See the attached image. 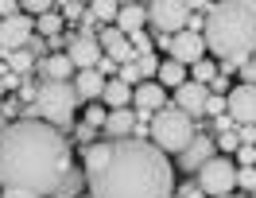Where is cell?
Here are the masks:
<instances>
[{"instance_id": "1", "label": "cell", "mask_w": 256, "mask_h": 198, "mask_svg": "<svg viewBox=\"0 0 256 198\" xmlns=\"http://www.w3.org/2000/svg\"><path fill=\"white\" fill-rule=\"evenodd\" d=\"M70 171V144L62 128L47 124L43 116H16L0 128V182L24 186L35 194H54L62 175Z\"/></svg>"}, {"instance_id": "2", "label": "cell", "mask_w": 256, "mask_h": 198, "mask_svg": "<svg viewBox=\"0 0 256 198\" xmlns=\"http://www.w3.org/2000/svg\"><path fill=\"white\" fill-rule=\"evenodd\" d=\"M94 198H171L175 194V167L167 152L140 136L112 140L105 167L90 175Z\"/></svg>"}, {"instance_id": "3", "label": "cell", "mask_w": 256, "mask_h": 198, "mask_svg": "<svg viewBox=\"0 0 256 198\" xmlns=\"http://www.w3.org/2000/svg\"><path fill=\"white\" fill-rule=\"evenodd\" d=\"M206 50H214L222 62H248L256 54V0H218L206 8L202 24Z\"/></svg>"}, {"instance_id": "4", "label": "cell", "mask_w": 256, "mask_h": 198, "mask_svg": "<svg viewBox=\"0 0 256 198\" xmlns=\"http://www.w3.org/2000/svg\"><path fill=\"white\" fill-rule=\"evenodd\" d=\"M74 109H78L74 82H50L47 78L43 86H35V101H32V109H28V116H43L54 128H70Z\"/></svg>"}, {"instance_id": "5", "label": "cell", "mask_w": 256, "mask_h": 198, "mask_svg": "<svg viewBox=\"0 0 256 198\" xmlns=\"http://www.w3.org/2000/svg\"><path fill=\"white\" fill-rule=\"evenodd\" d=\"M198 124H194L190 113H182V109H160V113H152V144L163 152H182L190 144L194 136H198Z\"/></svg>"}, {"instance_id": "6", "label": "cell", "mask_w": 256, "mask_h": 198, "mask_svg": "<svg viewBox=\"0 0 256 198\" xmlns=\"http://www.w3.org/2000/svg\"><path fill=\"white\" fill-rule=\"evenodd\" d=\"M198 186L206 190V198L233 194V186H237V164L229 156H210L206 164L198 167Z\"/></svg>"}, {"instance_id": "7", "label": "cell", "mask_w": 256, "mask_h": 198, "mask_svg": "<svg viewBox=\"0 0 256 198\" xmlns=\"http://www.w3.org/2000/svg\"><path fill=\"white\" fill-rule=\"evenodd\" d=\"M148 24H156V32H182L190 24V8L186 0H152L148 4Z\"/></svg>"}, {"instance_id": "8", "label": "cell", "mask_w": 256, "mask_h": 198, "mask_svg": "<svg viewBox=\"0 0 256 198\" xmlns=\"http://www.w3.org/2000/svg\"><path fill=\"white\" fill-rule=\"evenodd\" d=\"M32 32H35V16L28 12H16V16H4L0 20V50H20L32 43Z\"/></svg>"}, {"instance_id": "9", "label": "cell", "mask_w": 256, "mask_h": 198, "mask_svg": "<svg viewBox=\"0 0 256 198\" xmlns=\"http://www.w3.org/2000/svg\"><path fill=\"white\" fill-rule=\"evenodd\" d=\"M225 113L237 124H256V86H248V82L233 86L225 94Z\"/></svg>"}, {"instance_id": "10", "label": "cell", "mask_w": 256, "mask_h": 198, "mask_svg": "<svg viewBox=\"0 0 256 198\" xmlns=\"http://www.w3.org/2000/svg\"><path fill=\"white\" fill-rule=\"evenodd\" d=\"M167 47H171V58H175V62L194 66L202 54H206V39H202V32H194V28H190V32L182 28V32L171 35V43H167Z\"/></svg>"}, {"instance_id": "11", "label": "cell", "mask_w": 256, "mask_h": 198, "mask_svg": "<svg viewBox=\"0 0 256 198\" xmlns=\"http://www.w3.org/2000/svg\"><path fill=\"white\" fill-rule=\"evenodd\" d=\"M66 54H70V62L78 66V70H90V66L101 62V39H97L94 32H78L70 43H66Z\"/></svg>"}, {"instance_id": "12", "label": "cell", "mask_w": 256, "mask_h": 198, "mask_svg": "<svg viewBox=\"0 0 256 198\" xmlns=\"http://www.w3.org/2000/svg\"><path fill=\"white\" fill-rule=\"evenodd\" d=\"M132 105H136L140 113H160L163 105H167V86L152 82V78L136 82V90H132Z\"/></svg>"}, {"instance_id": "13", "label": "cell", "mask_w": 256, "mask_h": 198, "mask_svg": "<svg viewBox=\"0 0 256 198\" xmlns=\"http://www.w3.org/2000/svg\"><path fill=\"white\" fill-rule=\"evenodd\" d=\"M175 105L182 109V113H190V116H202V109H206V98H210V86L206 82H182L175 86Z\"/></svg>"}, {"instance_id": "14", "label": "cell", "mask_w": 256, "mask_h": 198, "mask_svg": "<svg viewBox=\"0 0 256 198\" xmlns=\"http://www.w3.org/2000/svg\"><path fill=\"white\" fill-rule=\"evenodd\" d=\"M97 39H101V50H105L109 58H116V62H132V58H136V54H132V39H128L120 28H105Z\"/></svg>"}, {"instance_id": "15", "label": "cell", "mask_w": 256, "mask_h": 198, "mask_svg": "<svg viewBox=\"0 0 256 198\" xmlns=\"http://www.w3.org/2000/svg\"><path fill=\"white\" fill-rule=\"evenodd\" d=\"M105 74L97 70V66H90V70H78V78H74V90H78V101H101V94H105Z\"/></svg>"}, {"instance_id": "16", "label": "cell", "mask_w": 256, "mask_h": 198, "mask_svg": "<svg viewBox=\"0 0 256 198\" xmlns=\"http://www.w3.org/2000/svg\"><path fill=\"white\" fill-rule=\"evenodd\" d=\"M101 128L109 132L112 140H120V136H132V128H136V113H132V109H109V116H105V124H101Z\"/></svg>"}, {"instance_id": "17", "label": "cell", "mask_w": 256, "mask_h": 198, "mask_svg": "<svg viewBox=\"0 0 256 198\" xmlns=\"http://www.w3.org/2000/svg\"><path fill=\"white\" fill-rule=\"evenodd\" d=\"M210 156H214V144H210V140H202V136H194L190 144L182 148V160H178V164L186 167V171H198V167L206 164Z\"/></svg>"}, {"instance_id": "18", "label": "cell", "mask_w": 256, "mask_h": 198, "mask_svg": "<svg viewBox=\"0 0 256 198\" xmlns=\"http://www.w3.org/2000/svg\"><path fill=\"white\" fill-rule=\"evenodd\" d=\"M148 24V8H140V4H120V12H116V28L120 32H144Z\"/></svg>"}, {"instance_id": "19", "label": "cell", "mask_w": 256, "mask_h": 198, "mask_svg": "<svg viewBox=\"0 0 256 198\" xmlns=\"http://www.w3.org/2000/svg\"><path fill=\"white\" fill-rule=\"evenodd\" d=\"M39 66H43V74H47L50 82H70V74L78 70V66L70 62V54H47Z\"/></svg>"}, {"instance_id": "20", "label": "cell", "mask_w": 256, "mask_h": 198, "mask_svg": "<svg viewBox=\"0 0 256 198\" xmlns=\"http://www.w3.org/2000/svg\"><path fill=\"white\" fill-rule=\"evenodd\" d=\"M101 101H105L109 109H124L128 101H132V86H128L124 78H109V82H105V94H101Z\"/></svg>"}, {"instance_id": "21", "label": "cell", "mask_w": 256, "mask_h": 198, "mask_svg": "<svg viewBox=\"0 0 256 198\" xmlns=\"http://www.w3.org/2000/svg\"><path fill=\"white\" fill-rule=\"evenodd\" d=\"M109 148H112V144H90V148L82 152V160H86V179H90V175H97V171L105 167V160H109Z\"/></svg>"}, {"instance_id": "22", "label": "cell", "mask_w": 256, "mask_h": 198, "mask_svg": "<svg viewBox=\"0 0 256 198\" xmlns=\"http://www.w3.org/2000/svg\"><path fill=\"white\" fill-rule=\"evenodd\" d=\"M156 74H160V82L167 86V90H175V86H182V82H186V66H182V62H175V58L160 62V70H156Z\"/></svg>"}, {"instance_id": "23", "label": "cell", "mask_w": 256, "mask_h": 198, "mask_svg": "<svg viewBox=\"0 0 256 198\" xmlns=\"http://www.w3.org/2000/svg\"><path fill=\"white\" fill-rule=\"evenodd\" d=\"M116 12H120V0H90V20L116 24Z\"/></svg>"}, {"instance_id": "24", "label": "cell", "mask_w": 256, "mask_h": 198, "mask_svg": "<svg viewBox=\"0 0 256 198\" xmlns=\"http://www.w3.org/2000/svg\"><path fill=\"white\" fill-rule=\"evenodd\" d=\"M62 24H66V20L58 16V12H43V16H35V32H43V35L54 39V35L62 32Z\"/></svg>"}, {"instance_id": "25", "label": "cell", "mask_w": 256, "mask_h": 198, "mask_svg": "<svg viewBox=\"0 0 256 198\" xmlns=\"http://www.w3.org/2000/svg\"><path fill=\"white\" fill-rule=\"evenodd\" d=\"M8 54H12V66H16L20 74H28V70H32V62H35V50H32V47H20V50H8Z\"/></svg>"}, {"instance_id": "26", "label": "cell", "mask_w": 256, "mask_h": 198, "mask_svg": "<svg viewBox=\"0 0 256 198\" xmlns=\"http://www.w3.org/2000/svg\"><path fill=\"white\" fill-rule=\"evenodd\" d=\"M136 70H140V78H156V70H160V58H156L152 50H144V54L136 58Z\"/></svg>"}, {"instance_id": "27", "label": "cell", "mask_w": 256, "mask_h": 198, "mask_svg": "<svg viewBox=\"0 0 256 198\" xmlns=\"http://www.w3.org/2000/svg\"><path fill=\"white\" fill-rule=\"evenodd\" d=\"M190 70H194V82H214V78H218V66L206 62V58H198Z\"/></svg>"}, {"instance_id": "28", "label": "cell", "mask_w": 256, "mask_h": 198, "mask_svg": "<svg viewBox=\"0 0 256 198\" xmlns=\"http://www.w3.org/2000/svg\"><path fill=\"white\" fill-rule=\"evenodd\" d=\"M54 194H58V198H74V194H78V171H66Z\"/></svg>"}, {"instance_id": "29", "label": "cell", "mask_w": 256, "mask_h": 198, "mask_svg": "<svg viewBox=\"0 0 256 198\" xmlns=\"http://www.w3.org/2000/svg\"><path fill=\"white\" fill-rule=\"evenodd\" d=\"M54 8V0H20V12H28V16H43Z\"/></svg>"}, {"instance_id": "30", "label": "cell", "mask_w": 256, "mask_h": 198, "mask_svg": "<svg viewBox=\"0 0 256 198\" xmlns=\"http://www.w3.org/2000/svg\"><path fill=\"white\" fill-rule=\"evenodd\" d=\"M233 156H237V164H240V167H256V144H240Z\"/></svg>"}, {"instance_id": "31", "label": "cell", "mask_w": 256, "mask_h": 198, "mask_svg": "<svg viewBox=\"0 0 256 198\" xmlns=\"http://www.w3.org/2000/svg\"><path fill=\"white\" fill-rule=\"evenodd\" d=\"M116 78H124L128 86L144 82V78H140V70H136V58H132V62H120V70H116Z\"/></svg>"}, {"instance_id": "32", "label": "cell", "mask_w": 256, "mask_h": 198, "mask_svg": "<svg viewBox=\"0 0 256 198\" xmlns=\"http://www.w3.org/2000/svg\"><path fill=\"white\" fill-rule=\"evenodd\" d=\"M105 116H109V113H105V109H101V105L94 101V105L86 109V124H94V128H101V124H105Z\"/></svg>"}, {"instance_id": "33", "label": "cell", "mask_w": 256, "mask_h": 198, "mask_svg": "<svg viewBox=\"0 0 256 198\" xmlns=\"http://www.w3.org/2000/svg\"><path fill=\"white\" fill-rule=\"evenodd\" d=\"M237 186L256 190V167H237Z\"/></svg>"}, {"instance_id": "34", "label": "cell", "mask_w": 256, "mask_h": 198, "mask_svg": "<svg viewBox=\"0 0 256 198\" xmlns=\"http://www.w3.org/2000/svg\"><path fill=\"white\" fill-rule=\"evenodd\" d=\"M202 113L222 116V113H225V98H222V94H210V98H206V109H202Z\"/></svg>"}, {"instance_id": "35", "label": "cell", "mask_w": 256, "mask_h": 198, "mask_svg": "<svg viewBox=\"0 0 256 198\" xmlns=\"http://www.w3.org/2000/svg\"><path fill=\"white\" fill-rule=\"evenodd\" d=\"M128 39H132V47L140 50V54H144V50H152V35H144V32H132Z\"/></svg>"}, {"instance_id": "36", "label": "cell", "mask_w": 256, "mask_h": 198, "mask_svg": "<svg viewBox=\"0 0 256 198\" xmlns=\"http://www.w3.org/2000/svg\"><path fill=\"white\" fill-rule=\"evenodd\" d=\"M58 4H62V16L66 20H78L82 16V0H58Z\"/></svg>"}, {"instance_id": "37", "label": "cell", "mask_w": 256, "mask_h": 198, "mask_svg": "<svg viewBox=\"0 0 256 198\" xmlns=\"http://www.w3.org/2000/svg\"><path fill=\"white\" fill-rule=\"evenodd\" d=\"M218 140H222V152H237L240 148V140L233 136V128H229V132H218Z\"/></svg>"}, {"instance_id": "38", "label": "cell", "mask_w": 256, "mask_h": 198, "mask_svg": "<svg viewBox=\"0 0 256 198\" xmlns=\"http://www.w3.org/2000/svg\"><path fill=\"white\" fill-rule=\"evenodd\" d=\"M237 70H240V82H248V86H256V62H240Z\"/></svg>"}, {"instance_id": "39", "label": "cell", "mask_w": 256, "mask_h": 198, "mask_svg": "<svg viewBox=\"0 0 256 198\" xmlns=\"http://www.w3.org/2000/svg\"><path fill=\"white\" fill-rule=\"evenodd\" d=\"M0 198H39V194H35V190H24V186H4Z\"/></svg>"}, {"instance_id": "40", "label": "cell", "mask_w": 256, "mask_h": 198, "mask_svg": "<svg viewBox=\"0 0 256 198\" xmlns=\"http://www.w3.org/2000/svg\"><path fill=\"white\" fill-rule=\"evenodd\" d=\"M240 144H256V124H240Z\"/></svg>"}, {"instance_id": "41", "label": "cell", "mask_w": 256, "mask_h": 198, "mask_svg": "<svg viewBox=\"0 0 256 198\" xmlns=\"http://www.w3.org/2000/svg\"><path fill=\"white\" fill-rule=\"evenodd\" d=\"M16 8H20V0H0V20H4V16H16Z\"/></svg>"}, {"instance_id": "42", "label": "cell", "mask_w": 256, "mask_h": 198, "mask_svg": "<svg viewBox=\"0 0 256 198\" xmlns=\"http://www.w3.org/2000/svg\"><path fill=\"white\" fill-rule=\"evenodd\" d=\"M182 198H206V190H202V186H186V190H182Z\"/></svg>"}, {"instance_id": "43", "label": "cell", "mask_w": 256, "mask_h": 198, "mask_svg": "<svg viewBox=\"0 0 256 198\" xmlns=\"http://www.w3.org/2000/svg\"><path fill=\"white\" fill-rule=\"evenodd\" d=\"M20 101H35V86H24V90H20Z\"/></svg>"}, {"instance_id": "44", "label": "cell", "mask_w": 256, "mask_h": 198, "mask_svg": "<svg viewBox=\"0 0 256 198\" xmlns=\"http://www.w3.org/2000/svg\"><path fill=\"white\" fill-rule=\"evenodd\" d=\"M206 4H210V0H186V8H190V12H194V8H206Z\"/></svg>"}, {"instance_id": "45", "label": "cell", "mask_w": 256, "mask_h": 198, "mask_svg": "<svg viewBox=\"0 0 256 198\" xmlns=\"http://www.w3.org/2000/svg\"><path fill=\"white\" fill-rule=\"evenodd\" d=\"M4 90H8V86H4V78H0V98H4Z\"/></svg>"}, {"instance_id": "46", "label": "cell", "mask_w": 256, "mask_h": 198, "mask_svg": "<svg viewBox=\"0 0 256 198\" xmlns=\"http://www.w3.org/2000/svg\"><path fill=\"white\" fill-rule=\"evenodd\" d=\"M218 198H237V194H218Z\"/></svg>"}, {"instance_id": "47", "label": "cell", "mask_w": 256, "mask_h": 198, "mask_svg": "<svg viewBox=\"0 0 256 198\" xmlns=\"http://www.w3.org/2000/svg\"><path fill=\"white\" fill-rule=\"evenodd\" d=\"M120 4H136V0H120Z\"/></svg>"}, {"instance_id": "48", "label": "cell", "mask_w": 256, "mask_h": 198, "mask_svg": "<svg viewBox=\"0 0 256 198\" xmlns=\"http://www.w3.org/2000/svg\"><path fill=\"white\" fill-rule=\"evenodd\" d=\"M86 4H90V0H86Z\"/></svg>"}]
</instances>
